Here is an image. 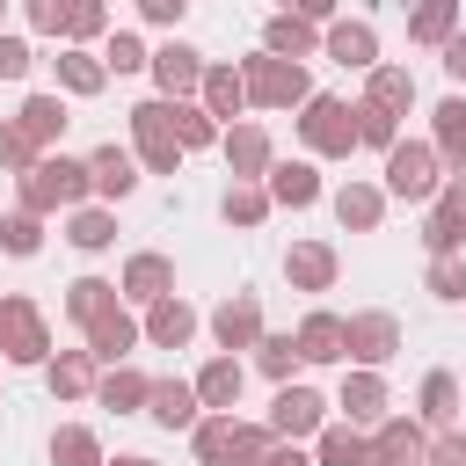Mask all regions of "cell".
<instances>
[{
	"label": "cell",
	"mask_w": 466,
	"mask_h": 466,
	"mask_svg": "<svg viewBox=\"0 0 466 466\" xmlns=\"http://www.w3.org/2000/svg\"><path fill=\"white\" fill-rule=\"evenodd\" d=\"M95 189H87V160H66V153H36V167L22 175V211H73V204H87Z\"/></svg>",
	"instance_id": "cell-1"
},
{
	"label": "cell",
	"mask_w": 466,
	"mask_h": 466,
	"mask_svg": "<svg viewBox=\"0 0 466 466\" xmlns=\"http://www.w3.org/2000/svg\"><path fill=\"white\" fill-rule=\"evenodd\" d=\"M284 15H306V22H335V0H284Z\"/></svg>",
	"instance_id": "cell-55"
},
{
	"label": "cell",
	"mask_w": 466,
	"mask_h": 466,
	"mask_svg": "<svg viewBox=\"0 0 466 466\" xmlns=\"http://www.w3.org/2000/svg\"><path fill=\"white\" fill-rule=\"evenodd\" d=\"M437 204H444L451 218H466V175H451V182H437Z\"/></svg>",
	"instance_id": "cell-53"
},
{
	"label": "cell",
	"mask_w": 466,
	"mask_h": 466,
	"mask_svg": "<svg viewBox=\"0 0 466 466\" xmlns=\"http://www.w3.org/2000/svg\"><path fill=\"white\" fill-rule=\"evenodd\" d=\"M131 146H138L146 175H175V167H182V138H175V124H167V95H153V102L131 109Z\"/></svg>",
	"instance_id": "cell-4"
},
{
	"label": "cell",
	"mask_w": 466,
	"mask_h": 466,
	"mask_svg": "<svg viewBox=\"0 0 466 466\" xmlns=\"http://www.w3.org/2000/svg\"><path fill=\"white\" fill-rule=\"evenodd\" d=\"M51 466H102V444H95V430H80V422L51 430Z\"/></svg>",
	"instance_id": "cell-38"
},
{
	"label": "cell",
	"mask_w": 466,
	"mask_h": 466,
	"mask_svg": "<svg viewBox=\"0 0 466 466\" xmlns=\"http://www.w3.org/2000/svg\"><path fill=\"white\" fill-rule=\"evenodd\" d=\"M335 408H342L350 422H379V415H386V379H379L371 364H364V371H350V379H342V400H335Z\"/></svg>",
	"instance_id": "cell-29"
},
{
	"label": "cell",
	"mask_w": 466,
	"mask_h": 466,
	"mask_svg": "<svg viewBox=\"0 0 466 466\" xmlns=\"http://www.w3.org/2000/svg\"><path fill=\"white\" fill-rule=\"evenodd\" d=\"M102 29H109V0H80V7H73L66 44H87V36H102Z\"/></svg>",
	"instance_id": "cell-49"
},
{
	"label": "cell",
	"mask_w": 466,
	"mask_h": 466,
	"mask_svg": "<svg viewBox=\"0 0 466 466\" xmlns=\"http://www.w3.org/2000/svg\"><path fill=\"white\" fill-rule=\"evenodd\" d=\"M255 364H262V371L284 386V379H291L306 357H299V342H291V335H255Z\"/></svg>",
	"instance_id": "cell-42"
},
{
	"label": "cell",
	"mask_w": 466,
	"mask_h": 466,
	"mask_svg": "<svg viewBox=\"0 0 466 466\" xmlns=\"http://www.w3.org/2000/svg\"><path fill=\"white\" fill-rule=\"evenodd\" d=\"M146 73H153V87H160L167 102H189V95L204 87V51H189V44H160V51L146 58Z\"/></svg>",
	"instance_id": "cell-7"
},
{
	"label": "cell",
	"mask_w": 466,
	"mask_h": 466,
	"mask_svg": "<svg viewBox=\"0 0 466 466\" xmlns=\"http://www.w3.org/2000/svg\"><path fill=\"white\" fill-rule=\"evenodd\" d=\"M335 218H342L350 233H371V226L386 218V189H371V182H342V189H335Z\"/></svg>",
	"instance_id": "cell-26"
},
{
	"label": "cell",
	"mask_w": 466,
	"mask_h": 466,
	"mask_svg": "<svg viewBox=\"0 0 466 466\" xmlns=\"http://www.w3.org/2000/svg\"><path fill=\"white\" fill-rule=\"evenodd\" d=\"M437 182H444V160H437V146H400L393 138V153H386V197H408V204H422V197H437Z\"/></svg>",
	"instance_id": "cell-6"
},
{
	"label": "cell",
	"mask_w": 466,
	"mask_h": 466,
	"mask_svg": "<svg viewBox=\"0 0 466 466\" xmlns=\"http://www.w3.org/2000/svg\"><path fill=\"white\" fill-rule=\"evenodd\" d=\"M393 138H400V116H379V109H364V102H357V146L393 153Z\"/></svg>",
	"instance_id": "cell-47"
},
{
	"label": "cell",
	"mask_w": 466,
	"mask_h": 466,
	"mask_svg": "<svg viewBox=\"0 0 466 466\" xmlns=\"http://www.w3.org/2000/svg\"><path fill=\"white\" fill-rule=\"evenodd\" d=\"M364 109H379V116H408V109H415V73H408V66H371Z\"/></svg>",
	"instance_id": "cell-20"
},
{
	"label": "cell",
	"mask_w": 466,
	"mask_h": 466,
	"mask_svg": "<svg viewBox=\"0 0 466 466\" xmlns=\"http://www.w3.org/2000/svg\"><path fill=\"white\" fill-rule=\"evenodd\" d=\"M313 466H371V437H357V422H320L313 430Z\"/></svg>",
	"instance_id": "cell-18"
},
{
	"label": "cell",
	"mask_w": 466,
	"mask_h": 466,
	"mask_svg": "<svg viewBox=\"0 0 466 466\" xmlns=\"http://www.w3.org/2000/svg\"><path fill=\"white\" fill-rule=\"evenodd\" d=\"M240 80H248V102H255V109H291V102L313 95V87H306V66H299V58H269V51L248 58Z\"/></svg>",
	"instance_id": "cell-3"
},
{
	"label": "cell",
	"mask_w": 466,
	"mask_h": 466,
	"mask_svg": "<svg viewBox=\"0 0 466 466\" xmlns=\"http://www.w3.org/2000/svg\"><path fill=\"white\" fill-rule=\"evenodd\" d=\"M146 415H153L160 430H189V422L204 415V400H197V386H189V379H153V393H146Z\"/></svg>",
	"instance_id": "cell-15"
},
{
	"label": "cell",
	"mask_w": 466,
	"mask_h": 466,
	"mask_svg": "<svg viewBox=\"0 0 466 466\" xmlns=\"http://www.w3.org/2000/svg\"><path fill=\"white\" fill-rule=\"evenodd\" d=\"M422 248H430V255H459V248H466V218H451V211L437 204L430 226H422Z\"/></svg>",
	"instance_id": "cell-44"
},
{
	"label": "cell",
	"mask_w": 466,
	"mask_h": 466,
	"mask_svg": "<svg viewBox=\"0 0 466 466\" xmlns=\"http://www.w3.org/2000/svg\"><path fill=\"white\" fill-rule=\"evenodd\" d=\"M44 379H51V393H58V400L95 393V350H58V357H44Z\"/></svg>",
	"instance_id": "cell-25"
},
{
	"label": "cell",
	"mask_w": 466,
	"mask_h": 466,
	"mask_svg": "<svg viewBox=\"0 0 466 466\" xmlns=\"http://www.w3.org/2000/svg\"><path fill=\"white\" fill-rule=\"evenodd\" d=\"M109 306H116V284H109V277H73V284H66V313H73L80 328H87L95 313H109Z\"/></svg>",
	"instance_id": "cell-37"
},
{
	"label": "cell",
	"mask_w": 466,
	"mask_h": 466,
	"mask_svg": "<svg viewBox=\"0 0 466 466\" xmlns=\"http://www.w3.org/2000/svg\"><path fill=\"white\" fill-rule=\"evenodd\" d=\"M87 189L109 197V204L131 197V189H138V160H131L124 146H95V153H87Z\"/></svg>",
	"instance_id": "cell-14"
},
{
	"label": "cell",
	"mask_w": 466,
	"mask_h": 466,
	"mask_svg": "<svg viewBox=\"0 0 466 466\" xmlns=\"http://www.w3.org/2000/svg\"><path fill=\"white\" fill-rule=\"evenodd\" d=\"M189 386H197V400H204V408H233V400H240V386H248V371H240L233 357H211Z\"/></svg>",
	"instance_id": "cell-31"
},
{
	"label": "cell",
	"mask_w": 466,
	"mask_h": 466,
	"mask_svg": "<svg viewBox=\"0 0 466 466\" xmlns=\"http://www.w3.org/2000/svg\"><path fill=\"white\" fill-rule=\"evenodd\" d=\"M430 124H437V160L451 167V175H466V95H444L437 109H430Z\"/></svg>",
	"instance_id": "cell-19"
},
{
	"label": "cell",
	"mask_w": 466,
	"mask_h": 466,
	"mask_svg": "<svg viewBox=\"0 0 466 466\" xmlns=\"http://www.w3.org/2000/svg\"><path fill=\"white\" fill-rule=\"evenodd\" d=\"M262 189H269V204H284V211H306V204H320V175H313V160H269Z\"/></svg>",
	"instance_id": "cell-12"
},
{
	"label": "cell",
	"mask_w": 466,
	"mask_h": 466,
	"mask_svg": "<svg viewBox=\"0 0 466 466\" xmlns=\"http://www.w3.org/2000/svg\"><path fill=\"white\" fill-rule=\"evenodd\" d=\"M22 7H29V29H44V36H66L80 0H22Z\"/></svg>",
	"instance_id": "cell-48"
},
{
	"label": "cell",
	"mask_w": 466,
	"mask_h": 466,
	"mask_svg": "<svg viewBox=\"0 0 466 466\" xmlns=\"http://www.w3.org/2000/svg\"><path fill=\"white\" fill-rule=\"evenodd\" d=\"M66 240H73L80 255H102V248L116 240V218H109V211H95V204H73V226H66Z\"/></svg>",
	"instance_id": "cell-36"
},
{
	"label": "cell",
	"mask_w": 466,
	"mask_h": 466,
	"mask_svg": "<svg viewBox=\"0 0 466 466\" xmlns=\"http://www.w3.org/2000/svg\"><path fill=\"white\" fill-rule=\"evenodd\" d=\"M299 109H306V116H299V138H306L313 153H328V160H350V153H357V109H350V102L306 95Z\"/></svg>",
	"instance_id": "cell-2"
},
{
	"label": "cell",
	"mask_w": 466,
	"mask_h": 466,
	"mask_svg": "<svg viewBox=\"0 0 466 466\" xmlns=\"http://www.w3.org/2000/svg\"><path fill=\"white\" fill-rule=\"evenodd\" d=\"M146 335H153L160 350H182V342L197 335V313H189V306L167 291V299H153V306H146Z\"/></svg>",
	"instance_id": "cell-27"
},
{
	"label": "cell",
	"mask_w": 466,
	"mask_h": 466,
	"mask_svg": "<svg viewBox=\"0 0 466 466\" xmlns=\"http://www.w3.org/2000/svg\"><path fill=\"white\" fill-rule=\"evenodd\" d=\"M167 124H175L182 153H197V146H218V116H211L204 102H167Z\"/></svg>",
	"instance_id": "cell-34"
},
{
	"label": "cell",
	"mask_w": 466,
	"mask_h": 466,
	"mask_svg": "<svg viewBox=\"0 0 466 466\" xmlns=\"http://www.w3.org/2000/svg\"><path fill=\"white\" fill-rule=\"evenodd\" d=\"M131 342H138V320H131L124 306H109V313L87 320V350H95V364H124Z\"/></svg>",
	"instance_id": "cell-17"
},
{
	"label": "cell",
	"mask_w": 466,
	"mask_h": 466,
	"mask_svg": "<svg viewBox=\"0 0 466 466\" xmlns=\"http://www.w3.org/2000/svg\"><path fill=\"white\" fill-rule=\"evenodd\" d=\"M451 415H459V379H451V371H430V379H422V422L451 430Z\"/></svg>",
	"instance_id": "cell-40"
},
{
	"label": "cell",
	"mask_w": 466,
	"mask_h": 466,
	"mask_svg": "<svg viewBox=\"0 0 466 466\" xmlns=\"http://www.w3.org/2000/svg\"><path fill=\"white\" fill-rule=\"evenodd\" d=\"M29 73V44L22 36H0V80H22Z\"/></svg>",
	"instance_id": "cell-51"
},
{
	"label": "cell",
	"mask_w": 466,
	"mask_h": 466,
	"mask_svg": "<svg viewBox=\"0 0 466 466\" xmlns=\"http://www.w3.org/2000/svg\"><path fill=\"white\" fill-rule=\"evenodd\" d=\"M422 284H430V299H444V306H459V299H466V255H430V269H422Z\"/></svg>",
	"instance_id": "cell-41"
},
{
	"label": "cell",
	"mask_w": 466,
	"mask_h": 466,
	"mask_svg": "<svg viewBox=\"0 0 466 466\" xmlns=\"http://www.w3.org/2000/svg\"><path fill=\"white\" fill-rule=\"evenodd\" d=\"M422 466H466V437H459V430H444V437L422 451Z\"/></svg>",
	"instance_id": "cell-50"
},
{
	"label": "cell",
	"mask_w": 466,
	"mask_h": 466,
	"mask_svg": "<svg viewBox=\"0 0 466 466\" xmlns=\"http://www.w3.org/2000/svg\"><path fill=\"white\" fill-rule=\"evenodd\" d=\"M284 277H291V291H328L335 284V248L328 240H299L284 255Z\"/></svg>",
	"instance_id": "cell-21"
},
{
	"label": "cell",
	"mask_w": 466,
	"mask_h": 466,
	"mask_svg": "<svg viewBox=\"0 0 466 466\" xmlns=\"http://www.w3.org/2000/svg\"><path fill=\"white\" fill-rule=\"evenodd\" d=\"M422 451H430V437L408 415H393V422L371 430V466H422Z\"/></svg>",
	"instance_id": "cell-13"
},
{
	"label": "cell",
	"mask_w": 466,
	"mask_h": 466,
	"mask_svg": "<svg viewBox=\"0 0 466 466\" xmlns=\"http://www.w3.org/2000/svg\"><path fill=\"white\" fill-rule=\"evenodd\" d=\"M218 211H226V226H262V218H269V189H262V182H233Z\"/></svg>",
	"instance_id": "cell-39"
},
{
	"label": "cell",
	"mask_w": 466,
	"mask_h": 466,
	"mask_svg": "<svg viewBox=\"0 0 466 466\" xmlns=\"http://www.w3.org/2000/svg\"><path fill=\"white\" fill-rule=\"evenodd\" d=\"M15 124H22L36 146H51V138L66 131V102H58V95H29V102L15 109Z\"/></svg>",
	"instance_id": "cell-35"
},
{
	"label": "cell",
	"mask_w": 466,
	"mask_h": 466,
	"mask_svg": "<svg viewBox=\"0 0 466 466\" xmlns=\"http://www.w3.org/2000/svg\"><path fill=\"white\" fill-rule=\"evenodd\" d=\"M320 408H328V400H320L313 386H291V379H284L277 400H269V430H277V437H313V430H320Z\"/></svg>",
	"instance_id": "cell-10"
},
{
	"label": "cell",
	"mask_w": 466,
	"mask_h": 466,
	"mask_svg": "<svg viewBox=\"0 0 466 466\" xmlns=\"http://www.w3.org/2000/svg\"><path fill=\"white\" fill-rule=\"evenodd\" d=\"M182 7H189V0H138V15H146V22H160V29H167V22H182Z\"/></svg>",
	"instance_id": "cell-54"
},
{
	"label": "cell",
	"mask_w": 466,
	"mask_h": 466,
	"mask_svg": "<svg viewBox=\"0 0 466 466\" xmlns=\"http://www.w3.org/2000/svg\"><path fill=\"white\" fill-rule=\"evenodd\" d=\"M313 44H320V29H313L306 15H284V7H277V15L262 22V51H269V58H306Z\"/></svg>",
	"instance_id": "cell-23"
},
{
	"label": "cell",
	"mask_w": 466,
	"mask_h": 466,
	"mask_svg": "<svg viewBox=\"0 0 466 466\" xmlns=\"http://www.w3.org/2000/svg\"><path fill=\"white\" fill-rule=\"evenodd\" d=\"M437 51H444V73H451V80L466 87V29H451V36L437 44Z\"/></svg>",
	"instance_id": "cell-52"
},
{
	"label": "cell",
	"mask_w": 466,
	"mask_h": 466,
	"mask_svg": "<svg viewBox=\"0 0 466 466\" xmlns=\"http://www.w3.org/2000/svg\"><path fill=\"white\" fill-rule=\"evenodd\" d=\"M291 342H299V357H306V364H342V357H350V350H342V320H335V313H306Z\"/></svg>",
	"instance_id": "cell-24"
},
{
	"label": "cell",
	"mask_w": 466,
	"mask_h": 466,
	"mask_svg": "<svg viewBox=\"0 0 466 466\" xmlns=\"http://www.w3.org/2000/svg\"><path fill=\"white\" fill-rule=\"evenodd\" d=\"M0 248H7V255H36V248H44V218H36V211H7V218H0Z\"/></svg>",
	"instance_id": "cell-43"
},
{
	"label": "cell",
	"mask_w": 466,
	"mask_h": 466,
	"mask_svg": "<svg viewBox=\"0 0 466 466\" xmlns=\"http://www.w3.org/2000/svg\"><path fill=\"white\" fill-rule=\"evenodd\" d=\"M211 335H218V350H255V335H262V306L240 291V299H226L218 313H211Z\"/></svg>",
	"instance_id": "cell-22"
},
{
	"label": "cell",
	"mask_w": 466,
	"mask_h": 466,
	"mask_svg": "<svg viewBox=\"0 0 466 466\" xmlns=\"http://www.w3.org/2000/svg\"><path fill=\"white\" fill-rule=\"evenodd\" d=\"M197 102H204L211 116H240V109H248V80H240L233 66H204V87H197Z\"/></svg>",
	"instance_id": "cell-30"
},
{
	"label": "cell",
	"mask_w": 466,
	"mask_h": 466,
	"mask_svg": "<svg viewBox=\"0 0 466 466\" xmlns=\"http://www.w3.org/2000/svg\"><path fill=\"white\" fill-rule=\"evenodd\" d=\"M0 357H7V364H44V357H51V328H44V313H36L22 291L0 299Z\"/></svg>",
	"instance_id": "cell-5"
},
{
	"label": "cell",
	"mask_w": 466,
	"mask_h": 466,
	"mask_svg": "<svg viewBox=\"0 0 466 466\" xmlns=\"http://www.w3.org/2000/svg\"><path fill=\"white\" fill-rule=\"evenodd\" d=\"M102 80H109V66H102L95 51H80V44L58 51V87H66V95H102Z\"/></svg>",
	"instance_id": "cell-33"
},
{
	"label": "cell",
	"mask_w": 466,
	"mask_h": 466,
	"mask_svg": "<svg viewBox=\"0 0 466 466\" xmlns=\"http://www.w3.org/2000/svg\"><path fill=\"white\" fill-rule=\"evenodd\" d=\"M146 58H153V51H146L131 29H116V36L102 44V66H109V73H146Z\"/></svg>",
	"instance_id": "cell-46"
},
{
	"label": "cell",
	"mask_w": 466,
	"mask_h": 466,
	"mask_svg": "<svg viewBox=\"0 0 466 466\" xmlns=\"http://www.w3.org/2000/svg\"><path fill=\"white\" fill-rule=\"evenodd\" d=\"M0 7H7V0H0Z\"/></svg>",
	"instance_id": "cell-58"
},
{
	"label": "cell",
	"mask_w": 466,
	"mask_h": 466,
	"mask_svg": "<svg viewBox=\"0 0 466 466\" xmlns=\"http://www.w3.org/2000/svg\"><path fill=\"white\" fill-rule=\"evenodd\" d=\"M116 291H124V299H138V306H153V299H167V291H175V262H167V255H131V262H124V277H116Z\"/></svg>",
	"instance_id": "cell-16"
},
{
	"label": "cell",
	"mask_w": 466,
	"mask_h": 466,
	"mask_svg": "<svg viewBox=\"0 0 466 466\" xmlns=\"http://www.w3.org/2000/svg\"><path fill=\"white\" fill-rule=\"evenodd\" d=\"M320 51H328L335 66H350V73H371V66H379V29H371V22H328Z\"/></svg>",
	"instance_id": "cell-11"
},
{
	"label": "cell",
	"mask_w": 466,
	"mask_h": 466,
	"mask_svg": "<svg viewBox=\"0 0 466 466\" xmlns=\"http://www.w3.org/2000/svg\"><path fill=\"white\" fill-rule=\"evenodd\" d=\"M102 466H109V459H102ZM116 466H153V459H116Z\"/></svg>",
	"instance_id": "cell-57"
},
{
	"label": "cell",
	"mask_w": 466,
	"mask_h": 466,
	"mask_svg": "<svg viewBox=\"0 0 466 466\" xmlns=\"http://www.w3.org/2000/svg\"><path fill=\"white\" fill-rule=\"evenodd\" d=\"M218 153H226L233 182H262V175H269V131H262V124H233V131H218Z\"/></svg>",
	"instance_id": "cell-9"
},
{
	"label": "cell",
	"mask_w": 466,
	"mask_h": 466,
	"mask_svg": "<svg viewBox=\"0 0 466 466\" xmlns=\"http://www.w3.org/2000/svg\"><path fill=\"white\" fill-rule=\"evenodd\" d=\"M342 350L379 371V364L400 350V320H393V313H350V320H342Z\"/></svg>",
	"instance_id": "cell-8"
},
{
	"label": "cell",
	"mask_w": 466,
	"mask_h": 466,
	"mask_svg": "<svg viewBox=\"0 0 466 466\" xmlns=\"http://www.w3.org/2000/svg\"><path fill=\"white\" fill-rule=\"evenodd\" d=\"M36 153H44V146H36L22 124H0V167H7V175H29V167H36Z\"/></svg>",
	"instance_id": "cell-45"
},
{
	"label": "cell",
	"mask_w": 466,
	"mask_h": 466,
	"mask_svg": "<svg viewBox=\"0 0 466 466\" xmlns=\"http://www.w3.org/2000/svg\"><path fill=\"white\" fill-rule=\"evenodd\" d=\"M146 393H153V379H146V371H131V364H109V371L95 379V400H102V408H116V415L146 408Z\"/></svg>",
	"instance_id": "cell-28"
},
{
	"label": "cell",
	"mask_w": 466,
	"mask_h": 466,
	"mask_svg": "<svg viewBox=\"0 0 466 466\" xmlns=\"http://www.w3.org/2000/svg\"><path fill=\"white\" fill-rule=\"evenodd\" d=\"M459 29V0H415L408 7V44H444Z\"/></svg>",
	"instance_id": "cell-32"
},
{
	"label": "cell",
	"mask_w": 466,
	"mask_h": 466,
	"mask_svg": "<svg viewBox=\"0 0 466 466\" xmlns=\"http://www.w3.org/2000/svg\"><path fill=\"white\" fill-rule=\"evenodd\" d=\"M262 466H313V459H306L299 444H269V459H262Z\"/></svg>",
	"instance_id": "cell-56"
}]
</instances>
